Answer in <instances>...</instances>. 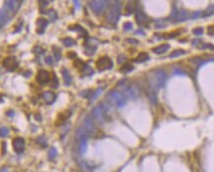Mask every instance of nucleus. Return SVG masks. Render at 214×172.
<instances>
[{
  "mask_svg": "<svg viewBox=\"0 0 214 172\" xmlns=\"http://www.w3.org/2000/svg\"><path fill=\"white\" fill-rule=\"evenodd\" d=\"M124 29H125V30H131V29H132V23H130V22L125 23L124 24Z\"/></svg>",
  "mask_w": 214,
  "mask_h": 172,
  "instance_id": "nucleus-27",
  "label": "nucleus"
},
{
  "mask_svg": "<svg viewBox=\"0 0 214 172\" xmlns=\"http://www.w3.org/2000/svg\"><path fill=\"white\" fill-rule=\"evenodd\" d=\"M12 145H13V149L15 150V152L21 153L23 152L25 148V141L22 137H16L12 141Z\"/></svg>",
  "mask_w": 214,
  "mask_h": 172,
  "instance_id": "nucleus-11",
  "label": "nucleus"
},
{
  "mask_svg": "<svg viewBox=\"0 0 214 172\" xmlns=\"http://www.w3.org/2000/svg\"><path fill=\"white\" fill-rule=\"evenodd\" d=\"M53 52H54V57H56V60H57V61L60 60V59H61V53H60V51H58V49L53 48Z\"/></svg>",
  "mask_w": 214,
  "mask_h": 172,
  "instance_id": "nucleus-25",
  "label": "nucleus"
},
{
  "mask_svg": "<svg viewBox=\"0 0 214 172\" xmlns=\"http://www.w3.org/2000/svg\"><path fill=\"white\" fill-rule=\"evenodd\" d=\"M45 62L47 63V64L51 65V64H52V58H51V57H47V58L45 59Z\"/></svg>",
  "mask_w": 214,
  "mask_h": 172,
  "instance_id": "nucleus-28",
  "label": "nucleus"
},
{
  "mask_svg": "<svg viewBox=\"0 0 214 172\" xmlns=\"http://www.w3.org/2000/svg\"><path fill=\"white\" fill-rule=\"evenodd\" d=\"M169 49H170V45L169 44H163V45L159 46V47L154 48L153 51H154V53H156V54H163V53H166Z\"/></svg>",
  "mask_w": 214,
  "mask_h": 172,
  "instance_id": "nucleus-17",
  "label": "nucleus"
},
{
  "mask_svg": "<svg viewBox=\"0 0 214 172\" xmlns=\"http://www.w3.org/2000/svg\"><path fill=\"white\" fill-rule=\"evenodd\" d=\"M182 54H184V51H182V50H178V51H175L174 53H171L170 57H178V56H180L182 55Z\"/></svg>",
  "mask_w": 214,
  "mask_h": 172,
  "instance_id": "nucleus-26",
  "label": "nucleus"
},
{
  "mask_svg": "<svg viewBox=\"0 0 214 172\" xmlns=\"http://www.w3.org/2000/svg\"><path fill=\"white\" fill-rule=\"evenodd\" d=\"M10 18V14L5 9L0 10V27H2L3 25H5L8 20Z\"/></svg>",
  "mask_w": 214,
  "mask_h": 172,
  "instance_id": "nucleus-15",
  "label": "nucleus"
},
{
  "mask_svg": "<svg viewBox=\"0 0 214 172\" xmlns=\"http://www.w3.org/2000/svg\"><path fill=\"white\" fill-rule=\"evenodd\" d=\"M107 98L111 102V104H113L117 108H123L126 104V102H127L125 96L119 91H111L107 95Z\"/></svg>",
  "mask_w": 214,
  "mask_h": 172,
  "instance_id": "nucleus-5",
  "label": "nucleus"
},
{
  "mask_svg": "<svg viewBox=\"0 0 214 172\" xmlns=\"http://www.w3.org/2000/svg\"><path fill=\"white\" fill-rule=\"evenodd\" d=\"M2 65L8 71H14L18 67V61L16 60L15 57H8L6 59H4Z\"/></svg>",
  "mask_w": 214,
  "mask_h": 172,
  "instance_id": "nucleus-8",
  "label": "nucleus"
},
{
  "mask_svg": "<svg viewBox=\"0 0 214 172\" xmlns=\"http://www.w3.org/2000/svg\"><path fill=\"white\" fill-rule=\"evenodd\" d=\"M120 13H121V2L120 1L113 2L107 12L108 22L111 24H116L119 19Z\"/></svg>",
  "mask_w": 214,
  "mask_h": 172,
  "instance_id": "nucleus-4",
  "label": "nucleus"
},
{
  "mask_svg": "<svg viewBox=\"0 0 214 172\" xmlns=\"http://www.w3.org/2000/svg\"><path fill=\"white\" fill-rule=\"evenodd\" d=\"M112 66H113V62H112L111 59L108 58V57L99 58L97 62H96V67H97L98 70H100V71L111 69Z\"/></svg>",
  "mask_w": 214,
  "mask_h": 172,
  "instance_id": "nucleus-6",
  "label": "nucleus"
},
{
  "mask_svg": "<svg viewBox=\"0 0 214 172\" xmlns=\"http://www.w3.org/2000/svg\"><path fill=\"white\" fill-rule=\"evenodd\" d=\"M149 59V55L147 53H141V54H139V55H138V57L136 58V62H138V63H140V62H145V61H147Z\"/></svg>",
  "mask_w": 214,
  "mask_h": 172,
  "instance_id": "nucleus-20",
  "label": "nucleus"
},
{
  "mask_svg": "<svg viewBox=\"0 0 214 172\" xmlns=\"http://www.w3.org/2000/svg\"><path fill=\"white\" fill-rule=\"evenodd\" d=\"M22 1H17V0H12V1H5L4 4V9H5L9 14L16 13L21 6Z\"/></svg>",
  "mask_w": 214,
  "mask_h": 172,
  "instance_id": "nucleus-7",
  "label": "nucleus"
},
{
  "mask_svg": "<svg viewBox=\"0 0 214 172\" xmlns=\"http://www.w3.org/2000/svg\"><path fill=\"white\" fill-rule=\"evenodd\" d=\"M136 20L139 25H143L147 22V17L141 10H137L136 11Z\"/></svg>",
  "mask_w": 214,
  "mask_h": 172,
  "instance_id": "nucleus-16",
  "label": "nucleus"
},
{
  "mask_svg": "<svg viewBox=\"0 0 214 172\" xmlns=\"http://www.w3.org/2000/svg\"><path fill=\"white\" fill-rule=\"evenodd\" d=\"M62 77H64L66 85L69 86V84H70V82H71V77H70V75H69V71L66 70V69H62Z\"/></svg>",
  "mask_w": 214,
  "mask_h": 172,
  "instance_id": "nucleus-18",
  "label": "nucleus"
},
{
  "mask_svg": "<svg viewBox=\"0 0 214 172\" xmlns=\"http://www.w3.org/2000/svg\"><path fill=\"white\" fill-rule=\"evenodd\" d=\"M62 43H64L66 47H71V46H73L75 44V42L71 38H66V39H62Z\"/></svg>",
  "mask_w": 214,
  "mask_h": 172,
  "instance_id": "nucleus-21",
  "label": "nucleus"
},
{
  "mask_svg": "<svg viewBox=\"0 0 214 172\" xmlns=\"http://www.w3.org/2000/svg\"><path fill=\"white\" fill-rule=\"evenodd\" d=\"M37 81L41 85H47L50 82V74L48 71L46 70H41L38 72L37 75Z\"/></svg>",
  "mask_w": 214,
  "mask_h": 172,
  "instance_id": "nucleus-12",
  "label": "nucleus"
},
{
  "mask_svg": "<svg viewBox=\"0 0 214 172\" xmlns=\"http://www.w3.org/2000/svg\"><path fill=\"white\" fill-rule=\"evenodd\" d=\"M166 79H167V74L163 70H156L151 73V75H149V82L151 84V86L156 88V89L165 85Z\"/></svg>",
  "mask_w": 214,
  "mask_h": 172,
  "instance_id": "nucleus-3",
  "label": "nucleus"
},
{
  "mask_svg": "<svg viewBox=\"0 0 214 172\" xmlns=\"http://www.w3.org/2000/svg\"><path fill=\"white\" fill-rule=\"evenodd\" d=\"M48 15L50 16V18H51L52 20H56V19H57V13H56V11L53 10V9L49 10Z\"/></svg>",
  "mask_w": 214,
  "mask_h": 172,
  "instance_id": "nucleus-24",
  "label": "nucleus"
},
{
  "mask_svg": "<svg viewBox=\"0 0 214 172\" xmlns=\"http://www.w3.org/2000/svg\"><path fill=\"white\" fill-rule=\"evenodd\" d=\"M108 107L109 106L105 103L96 106L91 111L92 119H94V121H97L98 123H105L107 120V116L109 115V112H110V108Z\"/></svg>",
  "mask_w": 214,
  "mask_h": 172,
  "instance_id": "nucleus-1",
  "label": "nucleus"
},
{
  "mask_svg": "<svg viewBox=\"0 0 214 172\" xmlns=\"http://www.w3.org/2000/svg\"><path fill=\"white\" fill-rule=\"evenodd\" d=\"M133 69H134V67L131 64H125V65H123L122 67H121L119 71H120L121 73H123V74H127V73L131 72Z\"/></svg>",
  "mask_w": 214,
  "mask_h": 172,
  "instance_id": "nucleus-19",
  "label": "nucleus"
},
{
  "mask_svg": "<svg viewBox=\"0 0 214 172\" xmlns=\"http://www.w3.org/2000/svg\"><path fill=\"white\" fill-rule=\"evenodd\" d=\"M9 134V129L7 127H0V137H6Z\"/></svg>",
  "mask_w": 214,
  "mask_h": 172,
  "instance_id": "nucleus-22",
  "label": "nucleus"
},
{
  "mask_svg": "<svg viewBox=\"0 0 214 172\" xmlns=\"http://www.w3.org/2000/svg\"><path fill=\"white\" fill-rule=\"evenodd\" d=\"M48 156H49V158L50 159H54V157H56L57 156V150H56V148H51V149H50V151H49V155H48Z\"/></svg>",
  "mask_w": 214,
  "mask_h": 172,
  "instance_id": "nucleus-23",
  "label": "nucleus"
},
{
  "mask_svg": "<svg viewBox=\"0 0 214 172\" xmlns=\"http://www.w3.org/2000/svg\"><path fill=\"white\" fill-rule=\"evenodd\" d=\"M56 98H57L56 94L53 93V92H51V91L45 92V93L43 94V99L46 102V104H52L54 100H56Z\"/></svg>",
  "mask_w": 214,
  "mask_h": 172,
  "instance_id": "nucleus-13",
  "label": "nucleus"
},
{
  "mask_svg": "<svg viewBox=\"0 0 214 172\" xmlns=\"http://www.w3.org/2000/svg\"><path fill=\"white\" fill-rule=\"evenodd\" d=\"M107 4H108L107 1H91L89 3V5H90V8L95 12V13L99 14L105 9Z\"/></svg>",
  "mask_w": 214,
  "mask_h": 172,
  "instance_id": "nucleus-10",
  "label": "nucleus"
},
{
  "mask_svg": "<svg viewBox=\"0 0 214 172\" xmlns=\"http://www.w3.org/2000/svg\"><path fill=\"white\" fill-rule=\"evenodd\" d=\"M83 128L85 129V131L87 134H93L96 131V127H95V123L94 120L91 119L90 116H86L84 119V123H83Z\"/></svg>",
  "mask_w": 214,
  "mask_h": 172,
  "instance_id": "nucleus-9",
  "label": "nucleus"
},
{
  "mask_svg": "<svg viewBox=\"0 0 214 172\" xmlns=\"http://www.w3.org/2000/svg\"><path fill=\"white\" fill-rule=\"evenodd\" d=\"M194 33H197V34H202V32H203V29L202 28H198V29H196V30L193 31Z\"/></svg>",
  "mask_w": 214,
  "mask_h": 172,
  "instance_id": "nucleus-29",
  "label": "nucleus"
},
{
  "mask_svg": "<svg viewBox=\"0 0 214 172\" xmlns=\"http://www.w3.org/2000/svg\"><path fill=\"white\" fill-rule=\"evenodd\" d=\"M119 87H121V90L123 92V95L126 99L129 100H136L140 96V89L139 87L135 84H128V83H120Z\"/></svg>",
  "mask_w": 214,
  "mask_h": 172,
  "instance_id": "nucleus-2",
  "label": "nucleus"
},
{
  "mask_svg": "<svg viewBox=\"0 0 214 172\" xmlns=\"http://www.w3.org/2000/svg\"><path fill=\"white\" fill-rule=\"evenodd\" d=\"M37 32L39 33V34H43L44 33V30H45V28L47 27V25H48V21L46 20L45 18H39L37 20Z\"/></svg>",
  "mask_w": 214,
  "mask_h": 172,
  "instance_id": "nucleus-14",
  "label": "nucleus"
}]
</instances>
